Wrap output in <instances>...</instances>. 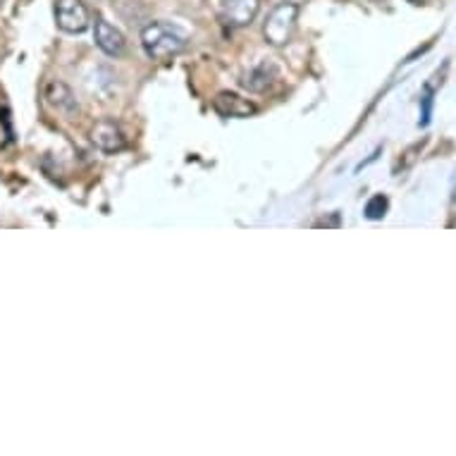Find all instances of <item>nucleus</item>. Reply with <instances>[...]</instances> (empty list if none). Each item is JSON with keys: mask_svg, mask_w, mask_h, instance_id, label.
Wrapping results in <instances>:
<instances>
[{"mask_svg": "<svg viewBox=\"0 0 456 456\" xmlns=\"http://www.w3.org/2000/svg\"><path fill=\"white\" fill-rule=\"evenodd\" d=\"M187 34L173 22H151L142 29L143 53L151 61H173L175 55L187 51Z\"/></svg>", "mask_w": 456, "mask_h": 456, "instance_id": "nucleus-1", "label": "nucleus"}, {"mask_svg": "<svg viewBox=\"0 0 456 456\" xmlns=\"http://www.w3.org/2000/svg\"><path fill=\"white\" fill-rule=\"evenodd\" d=\"M297 22H299V5L292 0L277 3L275 8L270 10L263 24V37L273 48H282L294 38L297 31Z\"/></svg>", "mask_w": 456, "mask_h": 456, "instance_id": "nucleus-2", "label": "nucleus"}, {"mask_svg": "<svg viewBox=\"0 0 456 456\" xmlns=\"http://www.w3.org/2000/svg\"><path fill=\"white\" fill-rule=\"evenodd\" d=\"M55 24L65 34H84L91 27V12L84 0H55Z\"/></svg>", "mask_w": 456, "mask_h": 456, "instance_id": "nucleus-3", "label": "nucleus"}, {"mask_svg": "<svg viewBox=\"0 0 456 456\" xmlns=\"http://www.w3.org/2000/svg\"><path fill=\"white\" fill-rule=\"evenodd\" d=\"M91 143L101 153H120V151L127 149V134L120 127V122L105 118V120H98L91 127Z\"/></svg>", "mask_w": 456, "mask_h": 456, "instance_id": "nucleus-4", "label": "nucleus"}, {"mask_svg": "<svg viewBox=\"0 0 456 456\" xmlns=\"http://www.w3.org/2000/svg\"><path fill=\"white\" fill-rule=\"evenodd\" d=\"M261 12V0H223L220 22L230 29H241L254 22Z\"/></svg>", "mask_w": 456, "mask_h": 456, "instance_id": "nucleus-5", "label": "nucleus"}, {"mask_svg": "<svg viewBox=\"0 0 456 456\" xmlns=\"http://www.w3.org/2000/svg\"><path fill=\"white\" fill-rule=\"evenodd\" d=\"M94 41L105 55H110V58H120L127 51V41H125V34H122L118 27H112L108 20L103 17H96V22H94Z\"/></svg>", "mask_w": 456, "mask_h": 456, "instance_id": "nucleus-6", "label": "nucleus"}, {"mask_svg": "<svg viewBox=\"0 0 456 456\" xmlns=\"http://www.w3.org/2000/svg\"><path fill=\"white\" fill-rule=\"evenodd\" d=\"M213 108L223 118H251V115L258 112V105L254 101H248V98L240 96L234 91H220L213 98Z\"/></svg>", "mask_w": 456, "mask_h": 456, "instance_id": "nucleus-7", "label": "nucleus"}, {"mask_svg": "<svg viewBox=\"0 0 456 456\" xmlns=\"http://www.w3.org/2000/svg\"><path fill=\"white\" fill-rule=\"evenodd\" d=\"M275 79L277 68L273 62L263 61L258 62V65H254L248 72H244V77H241V86L247 91H251V94H263V91H268L270 86L275 84Z\"/></svg>", "mask_w": 456, "mask_h": 456, "instance_id": "nucleus-8", "label": "nucleus"}, {"mask_svg": "<svg viewBox=\"0 0 456 456\" xmlns=\"http://www.w3.org/2000/svg\"><path fill=\"white\" fill-rule=\"evenodd\" d=\"M45 101L55 108V110L65 112V115H75L79 112V103H77L75 94L68 84L62 82H48L45 84Z\"/></svg>", "mask_w": 456, "mask_h": 456, "instance_id": "nucleus-9", "label": "nucleus"}, {"mask_svg": "<svg viewBox=\"0 0 456 456\" xmlns=\"http://www.w3.org/2000/svg\"><path fill=\"white\" fill-rule=\"evenodd\" d=\"M389 210V199L385 194H375L370 201L366 203V208H363V213H366L368 220H382V217L387 216Z\"/></svg>", "mask_w": 456, "mask_h": 456, "instance_id": "nucleus-10", "label": "nucleus"}, {"mask_svg": "<svg viewBox=\"0 0 456 456\" xmlns=\"http://www.w3.org/2000/svg\"><path fill=\"white\" fill-rule=\"evenodd\" d=\"M430 108H433V91L428 89L426 96H423V120H420V125L426 127L428 122H430Z\"/></svg>", "mask_w": 456, "mask_h": 456, "instance_id": "nucleus-11", "label": "nucleus"}, {"mask_svg": "<svg viewBox=\"0 0 456 456\" xmlns=\"http://www.w3.org/2000/svg\"><path fill=\"white\" fill-rule=\"evenodd\" d=\"M409 3H413V5H420V3H428V0H409Z\"/></svg>", "mask_w": 456, "mask_h": 456, "instance_id": "nucleus-12", "label": "nucleus"}]
</instances>
